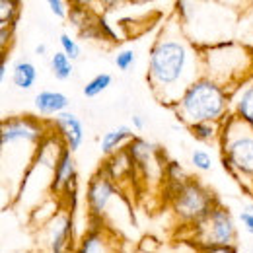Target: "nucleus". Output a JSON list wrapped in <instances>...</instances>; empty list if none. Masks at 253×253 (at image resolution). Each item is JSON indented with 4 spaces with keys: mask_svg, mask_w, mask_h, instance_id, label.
<instances>
[{
    "mask_svg": "<svg viewBox=\"0 0 253 253\" xmlns=\"http://www.w3.org/2000/svg\"><path fill=\"white\" fill-rule=\"evenodd\" d=\"M45 2L49 4L51 12H53L57 18H66V16H68V12H66V8H64V0H45Z\"/></svg>",
    "mask_w": 253,
    "mask_h": 253,
    "instance_id": "25",
    "label": "nucleus"
},
{
    "mask_svg": "<svg viewBox=\"0 0 253 253\" xmlns=\"http://www.w3.org/2000/svg\"><path fill=\"white\" fill-rule=\"evenodd\" d=\"M173 109L179 121L187 125L197 121H222L228 113V95L214 78L199 76L175 101Z\"/></svg>",
    "mask_w": 253,
    "mask_h": 253,
    "instance_id": "2",
    "label": "nucleus"
},
{
    "mask_svg": "<svg viewBox=\"0 0 253 253\" xmlns=\"http://www.w3.org/2000/svg\"><path fill=\"white\" fill-rule=\"evenodd\" d=\"M236 113L240 119L248 121L253 125V84L242 90V94L236 101Z\"/></svg>",
    "mask_w": 253,
    "mask_h": 253,
    "instance_id": "17",
    "label": "nucleus"
},
{
    "mask_svg": "<svg viewBox=\"0 0 253 253\" xmlns=\"http://www.w3.org/2000/svg\"><path fill=\"white\" fill-rule=\"evenodd\" d=\"M240 220L244 222V228H246V232L248 234H253V212L252 211H244L242 214H240Z\"/></svg>",
    "mask_w": 253,
    "mask_h": 253,
    "instance_id": "27",
    "label": "nucleus"
},
{
    "mask_svg": "<svg viewBox=\"0 0 253 253\" xmlns=\"http://www.w3.org/2000/svg\"><path fill=\"white\" fill-rule=\"evenodd\" d=\"M101 220H97L95 226L90 228V232L84 236L78 253H94V252H103V238H101Z\"/></svg>",
    "mask_w": 253,
    "mask_h": 253,
    "instance_id": "15",
    "label": "nucleus"
},
{
    "mask_svg": "<svg viewBox=\"0 0 253 253\" xmlns=\"http://www.w3.org/2000/svg\"><path fill=\"white\" fill-rule=\"evenodd\" d=\"M99 2H101V6H103L105 10H113L121 0H99Z\"/></svg>",
    "mask_w": 253,
    "mask_h": 253,
    "instance_id": "30",
    "label": "nucleus"
},
{
    "mask_svg": "<svg viewBox=\"0 0 253 253\" xmlns=\"http://www.w3.org/2000/svg\"><path fill=\"white\" fill-rule=\"evenodd\" d=\"M199 228V248L205 252H238L236 226L230 212L222 207H214L211 214L197 224Z\"/></svg>",
    "mask_w": 253,
    "mask_h": 253,
    "instance_id": "6",
    "label": "nucleus"
},
{
    "mask_svg": "<svg viewBox=\"0 0 253 253\" xmlns=\"http://www.w3.org/2000/svg\"><path fill=\"white\" fill-rule=\"evenodd\" d=\"M99 32H101L103 41H105V39H107V41H111V43H117V41H119L117 33L111 30V26L107 24V20H105V18H101V16H99Z\"/></svg>",
    "mask_w": 253,
    "mask_h": 253,
    "instance_id": "24",
    "label": "nucleus"
},
{
    "mask_svg": "<svg viewBox=\"0 0 253 253\" xmlns=\"http://www.w3.org/2000/svg\"><path fill=\"white\" fill-rule=\"evenodd\" d=\"M51 70H53V76L57 80H68L72 76V59L64 53V51H59L51 57Z\"/></svg>",
    "mask_w": 253,
    "mask_h": 253,
    "instance_id": "16",
    "label": "nucleus"
},
{
    "mask_svg": "<svg viewBox=\"0 0 253 253\" xmlns=\"http://www.w3.org/2000/svg\"><path fill=\"white\" fill-rule=\"evenodd\" d=\"M45 53H47V45H43V43H41V45H37V47H35V55H45Z\"/></svg>",
    "mask_w": 253,
    "mask_h": 253,
    "instance_id": "32",
    "label": "nucleus"
},
{
    "mask_svg": "<svg viewBox=\"0 0 253 253\" xmlns=\"http://www.w3.org/2000/svg\"><path fill=\"white\" fill-rule=\"evenodd\" d=\"M132 138H134L132 130L126 125H119L117 128H111V130H107V132L103 134V138H101V142H99V150H101L105 156H109V154H113L117 148H121L125 142H130Z\"/></svg>",
    "mask_w": 253,
    "mask_h": 253,
    "instance_id": "12",
    "label": "nucleus"
},
{
    "mask_svg": "<svg viewBox=\"0 0 253 253\" xmlns=\"http://www.w3.org/2000/svg\"><path fill=\"white\" fill-rule=\"evenodd\" d=\"M168 193L175 214L181 220L193 224L205 220L211 214V211L218 205L214 195L195 179H185L181 183H168Z\"/></svg>",
    "mask_w": 253,
    "mask_h": 253,
    "instance_id": "4",
    "label": "nucleus"
},
{
    "mask_svg": "<svg viewBox=\"0 0 253 253\" xmlns=\"http://www.w3.org/2000/svg\"><path fill=\"white\" fill-rule=\"evenodd\" d=\"M6 72H8V59L6 55H2V66H0V80L6 78Z\"/></svg>",
    "mask_w": 253,
    "mask_h": 253,
    "instance_id": "29",
    "label": "nucleus"
},
{
    "mask_svg": "<svg viewBox=\"0 0 253 253\" xmlns=\"http://www.w3.org/2000/svg\"><path fill=\"white\" fill-rule=\"evenodd\" d=\"M111 80H113V78H111L107 72H101V74L94 76V78L84 86L82 94L86 95V97H97V95L103 94V92L111 86Z\"/></svg>",
    "mask_w": 253,
    "mask_h": 253,
    "instance_id": "18",
    "label": "nucleus"
},
{
    "mask_svg": "<svg viewBox=\"0 0 253 253\" xmlns=\"http://www.w3.org/2000/svg\"><path fill=\"white\" fill-rule=\"evenodd\" d=\"M97 0H70V4H78V6H86V8H92Z\"/></svg>",
    "mask_w": 253,
    "mask_h": 253,
    "instance_id": "31",
    "label": "nucleus"
},
{
    "mask_svg": "<svg viewBox=\"0 0 253 253\" xmlns=\"http://www.w3.org/2000/svg\"><path fill=\"white\" fill-rule=\"evenodd\" d=\"M43 136V125L35 117H10L2 121V148H8L16 142H41Z\"/></svg>",
    "mask_w": 253,
    "mask_h": 253,
    "instance_id": "7",
    "label": "nucleus"
},
{
    "mask_svg": "<svg viewBox=\"0 0 253 253\" xmlns=\"http://www.w3.org/2000/svg\"><path fill=\"white\" fill-rule=\"evenodd\" d=\"M250 57L246 55V49L234 45L232 41H220L207 47V53H203V70L216 82H228L236 74L246 72V61Z\"/></svg>",
    "mask_w": 253,
    "mask_h": 253,
    "instance_id": "5",
    "label": "nucleus"
},
{
    "mask_svg": "<svg viewBox=\"0 0 253 253\" xmlns=\"http://www.w3.org/2000/svg\"><path fill=\"white\" fill-rule=\"evenodd\" d=\"M20 0H0V24H16Z\"/></svg>",
    "mask_w": 253,
    "mask_h": 253,
    "instance_id": "19",
    "label": "nucleus"
},
{
    "mask_svg": "<svg viewBox=\"0 0 253 253\" xmlns=\"http://www.w3.org/2000/svg\"><path fill=\"white\" fill-rule=\"evenodd\" d=\"M164 173H166L168 183H181V181L189 179L187 173L183 171V168L177 162H166L164 164Z\"/></svg>",
    "mask_w": 253,
    "mask_h": 253,
    "instance_id": "20",
    "label": "nucleus"
},
{
    "mask_svg": "<svg viewBox=\"0 0 253 253\" xmlns=\"http://www.w3.org/2000/svg\"><path fill=\"white\" fill-rule=\"evenodd\" d=\"M74 238V220L70 216V212H66L63 216L55 218L51 226V240H49V250L53 253L64 252L70 242Z\"/></svg>",
    "mask_w": 253,
    "mask_h": 253,
    "instance_id": "10",
    "label": "nucleus"
},
{
    "mask_svg": "<svg viewBox=\"0 0 253 253\" xmlns=\"http://www.w3.org/2000/svg\"><path fill=\"white\" fill-rule=\"evenodd\" d=\"M220 121H197V123H191V134L201 140V142H211L214 140L216 136H220Z\"/></svg>",
    "mask_w": 253,
    "mask_h": 253,
    "instance_id": "14",
    "label": "nucleus"
},
{
    "mask_svg": "<svg viewBox=\"0 0 253 253\" xmlns=\"http://www.w3.org/2000/svg\"><path fill=\"white\" fill-rule=\"evenodd\" d=\"M199 66H203V55L183 33L171 28L164 30L148 59V82L154 95L164 105L173 107L187 86L199 78Z\"/></svg>",
    "mask_w": 253,
    "mask_h": 253,
    "instance_id": "1",
    "label": "nucleus"
},
{
    "mask_svg": "<svg viewBox=\"0 0 253 253\" xmlns=\"http://www.w3.org/2000/svg\"><path fill=\"white\" fill-rule=\"evenodd\" d=\"M115 185L113 179L109 175H105L103 171L95 173L94 177L88 181V191H86V203H88V211H90V218H103V212L107 209V205L111 203V199L115 197Z\"/></svg>",
    "mask_w": 253,
    "mask_h": 253,
    "instance_id": "8",
    "label": "nucleus"
},
{
    "mask_svg": "<svg viewBox=\"0 0 253 253\" xmlns=\"http://www.w3.org/2000/svg\"><path fill=\"white\" fill-rule=\"evenodd\" d=\"M59 43H61V51H64L72 61L80 57V53H82V51H80V45H78L68 33H63V35L59 37Z\"/></svg>",
    "mask_w": 253,
    "mask_h": 253,
    "instance_id": "21",
    "label": "nucleus"
},
{
    "mask_svg": "<svg viewBox=\"0 0 253 253\" xmlns=\"http://www.w3.org/2000/svg\"><path fill=\"white\" fill-rule=\"evenodd\" d=\"M191 164H193L197 169H201V171H209V169L212 168V158H211V154L205 152V150H193V154H191Z\"/></svg>",
    "mask_w": 253,
    "mask_h": 253,
    "instance_id": "22",
    "label": "nucleus"
},
{
    "mask_svg": "<svg viewBox=\"0 0 253 253\" xmlns=\"http://www.w3.org/2000/svg\"><path fill=\"white\" fill-rule=\"evenodd\" d=\"M222 121L220 146L226 171L238 181L244 177L253 179V125L240 119L238 113H230Z\"/></svg>",
    "mask_w": 253,
    "mask_h": 253,
    "instance_id": "3",
    "label": "nucleus"
},
{
    "mask_svg": "<svg viewBox=\"0 0 253 253\" xmlns=\"http://www.w3.org/2000/svg\"><path fill=\"white\" fill-rule=\"evenodd\" d=\"M134 51H130V49H123V51H119L117 53V57H115V66L119 68V70H123L126 72L132 64H134Z\"/></svg>",
    "mask_w": 253,
    "mask_h": 253,
    "instance_id": "23",
    "label": "nucleus"
},
{
    "mask_svg": "<svg viewBox=\"0 0 253 253\" xmlns=\"http://www.w3.org/2000/svg\"><path fill=\"white\" fill-rule=\"evenodd\" d=\"M130 121H132V125H134L136 130H142V128H144V121H142V117H140V115H132V119H130Z\"/></svg>",
    "mask_w": 253,
    "mask_h": 253,
    "instance_id": "28",
    "label": "nucleus"
},
{
    "mask_svg": "<svg viewBox=\"0 0 253 253\" xmlns=\"http://www.w3.org/2000/svg\"><path fill=\"white\" fill-rule=\"evenodd\" d=\"M68 97L61 92H51V90H43L35 95L33 99V105H35V111L39 115H57L64 111L68 107Z\"/></svg>",
    "mask_w": 253,
    "mask_h": 253,
    "instance_id": "11",
    "label": "nucleus"
},
{
    "mask_svg": "<svg viewBox=\"0 0 253 253\" xmlns=\"http://www.w3.org/2000/svg\"><path fill=\"white\" fill-rule=\"evenodd\" d=\"M136 2H150V0H136Z\"/></svg>",
    "mask_w": 253,
    "mask_h": 253,
    "instance_id": "33",
    "label": "nucleus"
},
{
    "mask_svg": "<svg viewBox=\"0 0 253 253\" xmlns=\"http://www.w3.org/2000/svg\"><path fill=\"white\" fill-rule=\"evenodd\" d=\"M14 28H16V24H0V45H2V49L8 45V41L14 33Z\"/></svg>",
    "mask_w": 253,
    "mask_h": 253,
    "instance_id": "26",
    "label": "nucleus"
},
{
    "mask_svg": "<svg viewBox=\"0 0 253 253\" xmlns=\"http://www.w3.org/2000/svg\"><path fill=\"white\" fill-rule=\"evenodd\" d=\"M55 126L61 132V138L64 140V144L72 152H76L82 146L84 126H82V121L78 119V115H74V113H70V111L64 109V111L55 115Z\"/></svg>",
    "mask_w": 253,
    "mask_h": 253,
    "instance_id": "9",
    "label": "nucleus"
},
{
    "mask_svg": "<svg viewBox=\"0 0 253 253\" xmlns=\"http://www.w3.org/2000/svg\"><path fill=\"white\" fill-rule=\"evenodd\" d=\"M37 80V68L30 61H18L12 68V82L20 90H30L33 88Z\"/></svg>",
    "mask_w": 253,
    "mask_h": 253,
    "instance_id": "13",
    "label": "nucleus"
}]
</instances>
